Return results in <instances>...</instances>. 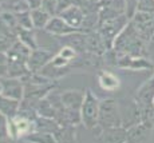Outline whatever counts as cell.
Here are the masks:
<instances>
[{
  "instance_id": "1",
  "label": "cell",
  "mask_w": 154,
  "mask_h": 143,
  "mask_svg": "<svg viewBox=\"0 0 154 143\" xmlns=\"http://www.w3.org/2000/svg\"><path fill=\"white\" fill-rule=\"evenodd\" d=\"M98 124L103 130L122 126V117L114 99H106L105 102L100 103Z\"/></svg>"
},
{
  "instance_id": "2",
  "label": "cell",
  "mask_w": 154,
  "mask_h": 143,
  "mask_svg": "<svg viewBox=\"0 0 154 143\" xmlns=\"http://www.w3.org/2000/svg\"><path fill=\"white\" fill-rule=\"evenodd\" d=\"M99 107H100L99 100L91 94V91L86 92L83 104H82L81 118L83 120V124L87 129H94L98 124Z\"/></svg>"
},
{
  "instance_id": "3",
  "label": "cell",
  "mask_w": 154,
  "mask_h": 143,
  "mask_svg": "<svg viewBox=\"0 0 154 143\" xmlns=\"http://www.w3.org/2000/svg\"><path fill=\"white\" fill-rule=\"evenodd\" d=\"M134 102L138 104L142 112L154 106V75L138 88Z\"/></svg>"
},
{
  "instance_id": "4",
  "label": "cell",
  "mask_w": 154,
  "mask_h": 143,
  "mask_svg": "<svg viewBox=\"0 0 154 143\" xmlns=\"http://www.w3.org/2000/svg\"><path fill=\"white\" fill-rule=\"evenodd\" d=\"M153 126L146 120H141L127 129L126 143H145L150 135Z\"/></svg>"
},
{
  "instance_id": "5",
  "label": "cell",
  "mask_w": 154,
  "mask_h": 143,
  "mask_svg": "<svg viewBox=\"0 0 154 143\" xmlns=\"http://www.w3.org/2000/svg\"><path fill=\"white\" fill-rule=\"evenodd\" d=\"M127 129L119 126L112 129H105L99 136V143H126Z\"/></svg>"
},
{
  "instance_id": "6",
  "label": "cell",
  "mask_w": 154,
  "mask_h": 143,
  "mask_svg": "<svg viewBox=\"0 0 154 143\" xmlns=\"http://www.w3.org/2000/svg\"><path fill=\"white\" fill-rule=\"evenodd\" d=\"M31 130V122L23 117H15L8 122V136L19 138L29 132Z\"/></svg>"
},
{
  "instance_id": "7",
  "label": "cell",
  "mask_w": 154,
  "mask_h": 143,
  "mask_svg": "<svg viewBox=\"0 0 154 143\" xmlns=\"http://www.w3.org/2000/svg\"><path fill=\"white\" fill-rule=\"evenodd\" d=\"M2 95L10 99L19 100L23 96V86L17 79H4L2 80Z\"/></svg>"
},
{
  "instance_id": "8",
  "label": "cell",
  "mask_w": 154,
  "mask_h": 143,
  "mask_svg": "<svg viewBox=\"0 0 154 143\" xmlns=\"http://www.w3.org/2000/svg\"><path fill=\"white\" fill-rule=\"evenodd\" d=\"M83 100H85V96L81 94V92L69 91V92L62 95V103L70 110V112L78 111L79 108H82Z\"/></svg>"
},
{
  "instance_id": "9",
  "label": "cell",
  "mask_w": 154,
  "mask_h": 143,
  "mask_svg": "<svg viewBox=\"0 0 154 143\" xmlns=\"http://www.w3.org/2000/svg\"><path fill=\"white\" fill-rule=\"evenodd\" d=\"M99 84L103 90L114 91L119 87V79L109 71H103L99 75Z\"/></svg>"
},
{
  "instance_id": "10",
  "label": "cell",
  "mask_w": 154,
  "mask_h": 143,
  "mask_svg": "<svg viewBox=\"0 0 154 143\" xmlns=\"http://www.w3.org/2000/svg\"><path fill=\"white\" fill-rule=\"evenodd\" d=\"M19 107V100L10 99L7 96H0V112L5 117H14Z\"/></svg>"
},
{
  "instance_id": "11",
  "label": "cell",
  "mask_w": 154,
  "mask_h": 143,
  "mask_svg": "<svg viewBox=\"0 0 154 143\" xmlns=\"http://www.w3.org/2000/svg\"><path fill=\"white\" fill-rule=\"evenodd\" d=\"M47 29L50 32H55V34H63V32L71 31V28H69V26L64 24L63 20H59V19L51 20L48 23V26H47Z\"/></svg>"
},
{
  "instance_id": "12",
  "label": "cell",
  "mask_w": 154,
  "mask_h": 143,
  "mask_svg": "<svg viewBox=\"0 0 154 143\" xmlns=\"http://www.w3.org/2000/svg\"><path fill=\"white\" fill-rule=\"evenodd\" d=\"M29 139L34 143H55L52 135L46 131H40V132H35L34 135H29Z\"/></svg>"
},
{
  "instance_id": "13",
  "label": "cell",
  "mask_w": 154,
  "mask_h": 143,
  "mask_svg": "<svg viewBox=\"0 0 154 143\" xmlns=\"http://www.w3.org/2000/svg\"><path fill=\"white\" fill-rule=\"evenodd\" d=\"M31 19L34 20V24L36 27H44V24H46L47 20H48V16H47V14L44 12V11L36 10L31 15Z\"/></svg>"
},
{
  "instance_id": "14",
  "label": "cell",
  "mask_w": 154,
  "mask_h": 143,
  "mask_svg": "<svg viewBox=\"0 0 154 143\" xmlns=\"http://www.w3.org/2000/svg\"><path fill=\"white\" fill-rule=\"evenodd\" d=\"M137 11L154 15V0H140V2H138Z\"/></svg>"
},
{
  "instance_id": "15",
  "label": "cell",
  "mask_w": 154,
  "mask_h": 143,
  "mask_svg": "<svg viewBox=\"0 0 154 143\" xmlns=\"http://www.w3.org/2000/svg\"><path fill=\"white\" fill-rule=\"evenodd\" d=\"M8 136V120L4 114L0 112V139Z\"/></svg>"
},
{
  "instance_id": "16",
  "label": "cell",
  "mask_w": 154,
  "mask_h": 143,
  "mask_svg": "<svg viewBox=\"0 0 154 143\" xmlns=\"http://www.w3.org/2000/svg\"><path fill=\"white\" fill-rule=\"evenodd\" d=\"M74 55H75V53H74V51H72L71 48H69V47H67V48H64L63 51L60 52V56H63L66 60H67V59H71Z\"/></svg>"
},
{
  "instance_id": "17",
  "label": "cell",
  "mask_w": 154,
  "mask_h": 143,
  "mask_svg": "<svg viewBox=\"0 0 154 143\" xmlns=\"http://www.w3.org/2000/svg\"><path fill=\"white\" fill-rule=\"evenodd\" d=\"M0 94H2V82H0Z\"/></svg>"
}]
</instances>
